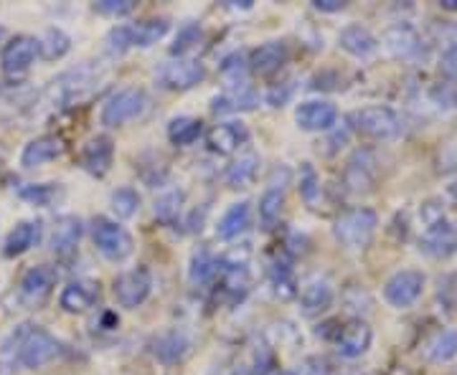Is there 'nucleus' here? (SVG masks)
<instances>
[{
	"label": "nucleus",
	"instance_id": "f257e3e1",
	"mask_svg": "<svg viewBox=\"0 0 457 375\" xmlns=\"http://www.w3.org/2000/svg\"><path fill=\"white\" fill-rule=\"evenodd\" d=\"M13 340H16L13 358L29 371H38L62 355V343L51 335L49 330L38 325L18 327L13 332Z\"/></svg>",
	"mask_w": 457,
	"mask_h": 375
},
{
	"label": "nucleus",
	"instance_id": "f03ea898",
	"mask_svg": "<svg viewBox=\"0 0 457 375\" xmlns=\"http://www.w3.org/2000/svg\"><path fill=\"white\" fill-rule=\"evenodd\" d=\"M376 226H378V216L371 208H351L341 213L333 224V236L336 241L345 249H363L371 244Z\"/></svg>",
	"mask_w": 457,
	"mask_h": 375
},
{
	"label": "nucleus",
	"instance_id": "7ed1b4c3",
	"mask_svg": "<svg viewBox=\"0 0 457 375\" xmlns=\"http://www.w3.org/2000/svg\"><path fill=\"white\" fill-rule=\"evenodd\" d=\"M353 127L371 137L378 143H389L396 140L402 132H404V122L402 117L394 112L392 107H384V104H371V107H363L353 115Z\"/></svg>",
	"mask_w": 457,
	"mask_h": 375
},
{
	"label": "nucleus",
	"instance_id": "20e7f679",
	"mask_svg": "<svg viewBox=\"0 0 457 375\" xmlns=\"http://www.w3.org/2000/svg\"><path fill=\"white\" fill-rule=\"evenodd\" d=\"M145 110V89H140V86H125V89L114 92L112 97L104 102L99 119H102L104 127H120V125H128L132 119H137Z\"/></svg>",
	"mask_w": 457,
	"mask_h": 375
},
{
	"label": "nucleus",
	"instance_id": "39448f33",
	"mask_svg": "<svg viewBox=\"0 0 457 375\" xmlns=\"http://www.w3.org/2000/svg\"><path fill=\"white\" fill-rule=\"evenodd\" d=\"M92 239H95L99 254L110 261H125L135 249V241H132L128 229L120 226L112 218H107V216H97L92 221Z\"/></svg>",
	"mask_w": 457,
	"mask_h": 375
},
{
	"label": "nucleus",
	"instance_id": "423d86ee",
	"mask_svg": "<svg viewBox=\"0 0 457 375\" xmlns=\"http://www.w3.org/2000/svg\"><path fill=\"white\" fill-rule=\"evenodd\" d=\"M425 284L427 277L422 272H417V269H402V272H396L389 281H386V287H384V299L396 307V310H407L411 307L422 294H425Z\"/></svg>",
	"mask_w": 457,
	"mask_h": 375
},
{
	"label": "nucleus",
	"instance_id": "0eeeda50",
	"mask_svg": "<svg viewBox=\"0 0 457 375\" xmlns=\"http://www.w3.org/2000/svg\"><path fill=\"white\" fill-rule=\"evenodd\" d=\"M114 299L120 302V307L125 310H135L145 302L150 292H153V277L147 269H130V272H122L120 277L114 279L112 284Z\"/></svg>",
	"mask_w": 457,
	"mask_h": 375
},
{
	"label": "nucleus",
	"instance_id": "6e6552de",
	"mask_svg": "<svg viewBox=\"0 0 457 375\" xmlns=\"http://www.w3.org/2000/svg\"><path fill=\"white\" fill-rule=\"evenodd\" d=\"M204 79H206V66L196 59H173V61H165L158 69V82L163 84L165 89H173V92L194 89Z\"/></svg>",
	"mask_w": 457,
	"mask_h": 375
},
{
	"label": "nucleus",
	"instance_id": "1a4fd4ad",
	"mask_svg": "<svg viewBox=\"0 0 457 375\" xmlns=\"http://www.w3.org/2000/svg\"><path fill=\"white\" fill-rule=\"evenodd\" d=\"M36 59H38V38L13 36L0 51V69L8 77H18V74L29 71Z\"/></svg>",
	"mask_w": 457,
	"mask_h": 375
},
{
	"label": "nucleus",
	"instance_id": "9d476101",
	"mask_svg": "<svg viewBox=\"0 0 457 375\" xmlns=\"http://www.w3.org/2000/svg\"><path fill=\"white\" fill-rule=\"evenodd\" d=\"M376 175H378V160L371 150H356L351 158H348V165H345V173H343V180L345 185L353 191V193H366L371 191L376 183Z\"/></svg>",
	"mask_w": 457,
	"mask_h": 375
},
{
	"label": "nucleus",
	"instance_id": "9b49d317",
	"mask_svg": "<svg viewBox=\"0 0 457 375\" xmlns=\"http://www.w3.org/2000/svg\"><path fill=\"white\" fill-rule=\"evenodd\" d=\"M295 122L297 127L305 132H328L336 127L338 122V110L326 99H311L297 104L295 110Z\"/></svg>",
	"mask_w": 457,
	"mask_h": 375
},
{
	"label": "nucleus",
	"instance_id": "f8f14e48",
	"mask_svg": "<svg viewBox=\"0 0 457 375\" xmlns=\"http://www.w3.org/2000/svg\"><path fill=\"white\" fill-rule=\"evenodd\" d=\"M56 277L59 274H56L54 266H49V264H36L21 279V297L29 305H33V307L44 305L49 299V294L54 292V287H56Z\"/></svg>",
	"mask_w": 457,
	"mask_h": 375
},
{
	"label": "nucleus",
	"instance_id": "ddd939ff",
	"mask_svg": "<svg viewBox=\"0 0 457 375\" xmlns=\"http://www.w3.org/2000/svg\"><path fill=\"white\" fill-rule=\"evenodd\" d=\"M371 343H374V330L369 327V322H363V320L345 322L338 330V335H336V347H338V353H341L343 358L348 360L366 355Z\"/></svg>",
	"mask_w": 457,
	"mask_h": 375
},
{
	"label": "nucleus",
	"instance_id": "4468645a",
	"mask_svg": "<svg viewBox=\"0 0 457 375\" xmlns=\"http://www.w3.org/2000/svg\"><path fill=\"white\" fill-rule=\"evenodd\" d=\"M420 249L432 259H447L457 251V226L450 221H437L432 226H427L422 239H420Z\"/></svg>",
	"mask_w": 457,
	"mask_h": 375
},
{
	"label": "nucleus",
	"instance_id": "2eb2a0df",
	"mask_svg": "<svg viewBox=\"0 0 457 375\" xmlns=\"http://www.w3.org/2000/svg\"><path fill=\"white\" fill-rule=\"evenodd\" d=\"M297 297H300V312L305 317H318V314L330 310L336 294H333V287L328 284L326 279L312 277L303 284V289L297 292Z\"/></svg>",
	"mask_w": 457,
	"mask_h": 375
},
{
	"label": "nucleus",
	"instance_id": "dca6fc26",
	"mask_svg": "<svg viewBox=\"0 0 457 375\" xmlns=\"http://www.w3.org/2000/svg\"><path fill=\"white\" fill-rule=\"evenodd\" d=\"M62 155H64V140L56 135H41L23 147L21 165L23 167H41V165L59 160Z\"/></svg>",
	"mask_w": 457,
	"mask_h": 375
},
{
	"label": "nucleus",
	"instance_id": "f3484780",
	"mask_svg": "<svg viewBox=\"0 0 457 375\" xmlns=\"http://www.w3.org/2000/svg\"><path fill=\"white\" fill-rule=\"evenodd\" d=\"M99 299V284L95 281H69L59 294V307L69 314H82L92 310Z\"/></svg>",
	"mask_w": 457,
	"mask_h": 375
},
{
	"label": "nucleus",
	"instance_id": "a211bd4d",
	"mask_svg": "<svg viewBox=\"0 0 457 375\" xmlns=\"http://www.w3.org/2000/svg\"><path fill=\"white\" fill-rule=\"evenodd\" d=\"M41 236H44V226L41 221H21L16 229L5 236V244H3V254L8 259H16L21 254L31 251L33 246L41 244Z\"/></svg>",
	"mask_w": 457,
	"mask_h": 375
},
{
	"label": "nucleus",
	"instance_id": "6ab92c4d",
	"mask_svg": "<svg viewBox=\"0 0 457 375\" xmlns=\"http://www.w3.org/2000/svg\"><path fill=\"white\" fill-rule=\"evenodd\" d=\"M384 44L392 51L396 59H417L422 53V38L407 23H396L384 33Z\"/></svg>",
	"mask_w": 457,
	"mask_h": 375
},
{
	"label": "nucleus",
	"instance_id": "aec40b11",
	"mask_svg": "<svg viewBox=\"0 0 457 375\" xmlns=\"http://www.w3.org/2000/svg\"><path fill=\"white\" fill-rule=\"evenodd\" d=\"M287 59H290V51H287L285 41H267V44H262L260 49L252 53L249 66L260 77H272V74H278L279 69L287 64Z\"/></svg>",
	"mask_w": 457,
	"mask_h": 375
},
{
	"label": "nucleus",
	"instance_id": "412c9836",
	"mask_svg": "<svg viewBox=\"0 0 457 375\" xmlns=\"http://www.w3.org/2000/svg\"><path fill=\"white\" fill-rule=\"evenodd\" d=\"M112 158H114V145L107 135H97V137H92L82 150L84 167H87L92 175H97V178H102V175L112 167Z\"/></svg>",
	"mask_w": 457,
	"mask_h": 375
},
{
	"label": "nucleus",
	"instance_id": "4be33fe9",
	"mask_svg": "<svg viewBox=\"0 0 457 375\" xmlns=\"http://www.w3.org/2000/svg\"><path fill=\"white\" fill-rule=\"evenodd\" d=\"M249 140V130L242 122H224L209 132V150L219 155H231Z\"/></svg>",
	"mask_w": 457,
	"mask_h": 375
},
{
	"label": "nucleus",
	"instance_id": "5701e85b",
	"mask_svg": "<svg viewBox=\"0 0 457 375\" xmlns=\"http://www.w3.org/2000/svg\"><path fill=\"white\" fill-rule=\"evenodd\" d=\"M338 44L343 51H348L356 59H366L378 49V38L361 23H348L341 33H338Z\"/></svg>",
	"mask_w": 457,
	"mask_h": 375
},
{
	"label": "nucleus",
	"instance_id": "b1692460",
	"mask_svg": "<svg viewBox=\"0 0 457 375\" xmlns=\"http://www.w3.org/2000/svg\"><path fill=\"white\" fill-rule=\"evenodd\" d=\"M82 233L84 226L77 216H64V218H59L56 231H54V236H51V249H54V254L69 257V254L77 249V244H79Z\"/></svg>",
	"mask_w": 457,
	"mask_h": 375
},
{
	"label": "nucleus",
	"instance_id": "393cba45",
	"mask_svg": "<svg viewBox=\"0 0 457 375\" xmlns=\"http://www.w3.org/2000/svg\"><path fill=\"white\" fill-rule=\"evenodd\" d=\"M249 218H252V206H249V200H239V203L228 206V211L219 218L216 236H219V239H224V241L237 239L239 233H245L246 231V226H249Z\"/></svg>",
	"mask_w": 457,
	"mask_h": 375
},
{
	"label": "nucleus",
	"instance_id": "a878e982",
	"mask_svg": "<svg viewBox=\"0 0 457 375\" xmlns=\"http://www.w3.org/2000/svg\"><path fill=\"white\" fill-rule=\"evenodd\" d=\"M257 94L246 86H239V89H231V92H224L219 97H213L212 110L216 115H234V112H246V110H254L257 107Z\"/></svg>",
	"mask_w": 457,
	"mask_h": 375
},
{
	"label": "nucleus",
	"instance_id": "bb28decb",
	"mask_svg": "<svg viewBox=\"0 0 457 375\" xmlns=\"http://www.w3.org/2000/svg\"><path fill=\"white\" fill-rule=\"evenodd\" d=\"M128 29H130L132 46L147 49V46H153V44H158L161 38H165L170 23H168L165 18H150V20H143V23H137V26H128Z\"/></svg>",
	"mask_w": 457,
	"mask_h": 375
},
{
	"label": "nucleus",
	"instance_id": "cd10ccee",
	"mask_svg": "<svg viewBox=\"0 0 457 375\" xmlns=\"http://www.w3.org/2000/svg\"><path fill=\"white\" fill-rule=\"evenodd\" d=\"M425 355L429 363L435 365H442V363H450V360L457 358V332L455 330H442L437 332L429 345H427Z\"/></svg>",
	"mask_w": 457,
	"mask_h": 375
},
{
	"label": "nucleus",
	"instance_id": "c85d7f7f",
	"mask_svg": "<svg viewBox=\"0 0 457 375\" xmlns=\"http://www.w3.org/2000/svg\"><path fill=\"white\" fill-rule=\"evenodd\" d=\"M201 132H204L201 119H196V117H176V119H170V125H168V140H170L173 145L188 147L194 145L198 137H201Z\"/></svg>",
	"mask_w": 457,
	"mask_h": 375
},
{
	"label": "nucleus",
	"instance_id": "c756f323",
	"mask_svg": "<svg viewBox=\"0 0 457 375\" xmlns=\"http://www.w3.org/2000/svg\"><path fill=\"white\" fill-rule=\"evenodd\" d=\"M282 206H285V188L278 183H270V188L260 198V218L267 229H272L279 221Z\"/></svg>",
	"mask_w": 457,
	"mask_h": 375
},
{
	"label": "nucleus",
	"instance_id": "7c9ffc66",
	"mask_svg": "<svg viewBox=\"0 0 457 375\" xmlns=\"http://www.w3.org/2000/svg\"><path fill=\"white\" fill-rule=\"evenodd\" d=\"M188 347L191 345L180 332H168L163 338H158V343H155V358L170 365V363H179V360L186 358Z\"/></svg>",
	"mask_w": 457,
	"mask_h": 375
},
{
	"label": "nucleus",
	"instance_id": "2f4dec72",
	"mask_svg": "<svg viewBox=\"0 0 457 375\" xmlns=\"http://www.w3.org/2000/svg\"><path fill=\"white\" fill-rule=\"evenodd\" d=\"M69 49H71V38L62 29H49L38 38V56H44L46 61L62 59Z\"/></svg>",
	"mask_w": 457,
	"mask_h": 375
},
{
	"label": "nucleus",
	"instance_id": "473e14b6",
	"mask_svg": "<svg viewBox=\"0 0 457 375\" xmlns=\"http://www.w3.org/2000/svg\"><path fill=\"white\" fill-rule=\"evenodd\" d=\"M257 165H260V158H257L254 152L242 155L239 160H234V163L227 167V183L231 188H245L246 183L254 178Z\"/></svg>",
	"mask_w": 457,
	"mask_h": 375
},
{
	"label": "nucleus",
	"instance_id": "72a5a7b5",
	"mask_svg": "<svg viewBox=\"0 0 457 375\" xmlns=\"http://www.w3.org/2000/svg\"><path fill=\"white\" fill-rule=\"evenodd\" d=\"M62 196V188L54 185V183H33V185H26L21 191V198L31 206H38V208H46V206H54V200Z\"/></svg>",
	"mask_w": 457,
	"mask_h": 375
},
{
	"label": "nucleus",
	"instance_id": "f704fd0d",
	"mask_svg": "<svg viewBox=\"0 0 457 375\" xmlns=\"http://www.w3.org/2000/svg\"><path fill=\"white\" fill-rule=\"evenodd\" d=\"M110 206L117 218H132L135 213L140 211V196L132 188H117L110 196Z\"/></svg>",
	"mask_w": 457,
	"mask_h": 375
},
{
	"label": "nucleus",
	"instance_id": "c9c22d12",
	"mask_svg": "<svg viewBox=\"0 0 457 375\" xmlns=\"http://www.w3.org/2000/svg\"><path fill=\"white\" fill-rule=\"evenodd\" d=\"M180 203H183V191H168L165 196L155 200V216L161 221H173L179 216Z\"/></svg>",
	"mask_w": 457,
	"mask_h": 375
},
{
	"label": "nucleus",
	"instance_id": "e433bc0d",
	"mask_svg": "<svg viewBox=\"0 0 457 375\" xmlns=\"http://www.w3.org/2000/svg\"><path fill=\"white\" fill-rule=\"evenodd\" d=\"M216 266H219V261L213 259L212 254L201 251V254H196V259H194L191 279H194V281H209V279L216 277V272H219Z\"/></svg>",
	"mask_w": 457,
	"mask_h": 375
},
{
	"label": "nucleus",
	"instance_id": "4c0bfd02",
	"mask_svg": "<svg viewBox=\"0 0 457 375\" xmlns=\"http://www.w3.org/2000/svg\"><path fill=\"white\" fill-rule=\"evenodd\" d=\"M95 11L102 13V16L122 18L130 16L132 11H135V3L132 0H97L95 3Z\"/></svg>",
	"mask_w": 457,
	"mask_h": 375
},
{
	"label": "nucleus",
	"instance_id": "58836bf2",
	"mask_svg": "<svg viewBox=\"0 0 457 375\" xmlns=\"http://www.w3.org/2000/svg\"><path fill=\"white\" fill-rule=\"evenodd\" d=\"M272 277H275V289H278V294H282L285 299L297 292V289H295L293 272H290V266H287V264H282V266L278 264V266H275V272H272Z\"/></svg>",
	"mask_w": 457,
	"mask_h": 375
},
{
	"label": "nucleus",
	"instance_id": "ea45409f",
	"mask_svg": "<svg viewBox=\"0 0 457 375\" xmlns=\"http://www.w3.org/2000/svg\"><path fill=\"white\" fill-rule=\"evenodd\" d=\"M440 71L442 77H447L450 82L457 84V44H453V46H447V49L442 51Z\"/></svg>",
	"mask_w": 457,
	"mask_h": 375
},
{
	"label": "nucleus",
	"instance_id": "a19ab883",
	"mask_svg": "<svg viewBox=\"0 0 457 375\" xmlns=\"http://www.w3.org/2000/svg\"><path fill=\"white\" fill-rule=\"evenodd\" d=\"M300 185H303V196H305V200L312 203V198L320 191V185H318V178H315L311 165H305V180H300Z\"/></svg>",
	"mask_w": 457,
	"mask_h": 375
},
{
	"label": "nucleus",
	"instance_id": "79ce46f5",
	"mask_svg": "<svg viewBox=\"0 0 457 375\" xmlns=\"http://www.w3.org/2000/svg\"><path fill=\"white\" fill-rule=\"evenodd\" d=\"M312 8L320 13H338L345 8V3L343 0H312Z\"/></svg>",
	"mask_w": 457,
	"mask_h": 375
},
{
	"label": "nucleus",
	"instance_id": "37998d69",
	"mask_svg": "<svg viewBox=\"0 0 457 375\" xmlns=\"http://www.w3.org/2000/svg\"><path fill=\"white\" fill-rule=\"evenodd\" d=\"M308 375H333V368L328 365V360L312 358L308 363Z\"/></svg>",
	"mask_w": 457,
	"mask_h": 375
},
{
	"label": "nucleus",
	"instance_id": "c03bdc74",
	"mask_svg": "<svg viewBox=\"0 0 457 375\" xmlns=\"http://www.w3.org/2000/svg\"><path fill=\"white\" fill-rule=\"evenodd\" d=\"M440 5L445 11H457V0H442Z\"/></svg>",
	"mask_w": 457,
	"mask_h": 375
},
{
	"label": "nucleus",
	"instance_id": "a18cd8bd",
	"mask_svg": "<svg viewBox=\"0 0 457 375\" xmlns=\"http://www.w3.org/2000/svg\"><path fill=\"white\" fill-rule=\"evenodd\" d=\"M228 5H231V8H239L237 0H228ZM242 8H252V0H242Z\"/></svg>",
	"mask_w": 457,
	"mask_h": 375
},
{
	"label": "nucleus",
	"instance_id": "49530a36",
	"mask_svg": "<svg viewBox=\"0 0 457 375\" xmlns=\"http://www.w3.org/2000/svg\"><path fill=\"white\" fill-rule=\"evenodd\" d=\"M447 193H450V198H453V200H455V203H457V180H455V183H450Z\"/></svg>",
	"mask_w": 457,
	"mask_h": 375
},
{
	"label": "nucleus",
	"instance_id": "de8ad7c7",
	"mask_svg": "<svg viewBox=\"0 0 457 375\" xmlns=\"http://www.w3.org/2000/svg\"><path fill=\"white\" fill-rule=\"evenodd\" d=\"M231 375H254V373H252V371H234Z\"/></svg>",
	"mask_w": 457,
	"mask_h": 375
},
{
	"label": "nucleus",
	"instance_id": "09e8293b",
	"mask_svg": "<svg viewBox=\"0 0 457 375\" xmlns=\"http://www.w3.org/2000/svg\"><path fill=\"white\" fill-rule=\"evenodd\" d=\"M278 375H297V373H293V371H279Z\"/></svg>",
	"mask_w": 457,
	"mask_h": 375
}]
</instances>
